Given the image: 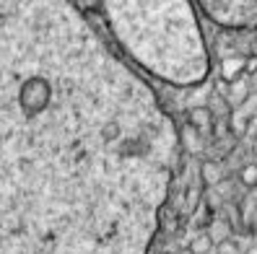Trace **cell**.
I'll list each match as a JSON object with an SVG mask.
<instances>
[{"label": "cell", "mask_w": 257, "mask_h": 254, "mask_svg": "<svg viewBox=\"0 0 257 254\" xmlns=\"http://www.w3.org/2000/svg\"><path fill=\"white\" fill-rule=\"evenodd\" d=\"M177 166L172 112L94 16L0 0V254H148Z\"/></svg>", "instance_id": "6da1fadb"}, {"label": "cell", "mask_w": 257, "mask_h": 254, "mask_svg": "<svg viewBox=\"0 0 257 254\" xmlns=\"http://www.w3.org/2000/svg\"><path fill=\"white\" fill-rule=\"evenodd\" d=\"M86 13H99L112 34L114 50L143 78L174 88H198L210 81L213 57L205 44L200 16L187 0H107L78 3Z\"/></svg>", "instance_id": "7a4b0ae2"}, {"label": "cell", "mask_w": 257, "mask_h": 254, "mask_svg": "<svg viewBox=\"0 0 257 254\" xmlns=\"http://www.w3.org/2000/svg\"><path fill=\"white\" fill-rule=\"evenodd\" d=\"M195 8L223 32H257V0H198Z\"/></svg>", "instance_id": "3957f363"}, {"label": "cell", "mask_w": 257, "mask_h": 254, "mask_svg": "<svg viewBox=\"0 0 257 254\" xmlns=\"http://www.w3.org/2000/svg\"><path fill=\"white\" fill-rule=\"evenodd\" d=\"M244 63H247V55L244 52L231 55V57H223L221 63H218V78L226 81V83L241 78V76H244Z\"/></svg>", "instance_id": "277c9868"}, {"label": "cell", "mask_w": 257, "mask_h": 254, "mask_svg": "<svg viewBox=\"0 0 257 254\" xmlns=\"http://www.w3.org/2000/svg\"><path fill=\"white\" fill-rule=\"evenodd\" d=\"M185 122L190 130L200 132V135H210V127H213V114H210L205 107H195V109H187L185 112Z\"/></svg>", "instance_id": "5b68a950"}, {"label": "cell", "mask_w": 257, "mask_h": 254, "mask_svg": "<svg viewBox=\"0 0 257 254\" xmlns=\"http://www.w3.org/2000/svg\"><path fill=\"white\" fill-rule=\"evenodd\" d=\"M200 184H205V189H216L221 182H226V171L221 166V161H213V158H208L200 163Z\"/></svg>", "instance_id": "8992f818"}, {"label": "cell", "mask_w": 257, "mask_h": 254, "mask_svg": "<svg viewBox=\"0 0 257 254\" xmlns=\"http://www.w3.org/2000/svg\"><path fill=\"white\" fill-rule=\"evenodd\" d=\"M249 96V78L247 76H241V78H236V81H231L229 83V94H226V104L231 107V112L234 109H239L241 104H244V99Z\"/></svg>", "instance_id": "52a82bcc"}, {"label": "cell", "mask_w": 257, "mask_h": 254, "mask_svg": "<svg viewBox=\"0 0 257 254\" xmlns=\"http://www.w3.org/2000/svg\"><path fill=\"white\" fill-rule=\"evenodd\" d=\"M208 238L213 241V246L223 244V241H229V238L234 236V228H231V223L229 220H223V218H213L208 223V228H205Z\"/></svg>", "instance_id": "ba28073f"}, {"label": "cell", "mask_w": 257, "mask_h": 254, "mask_svg": "<svg viewBox=\"0 0 257 254\" xmlns=\"http://www.w3.org/2000/svg\"><path fill=\"white\" fill-rule=\"evenodd\" d=\"M179 148H187V153H192V156H198V153H203V135L200 132H195V130H190V127H185V130H179Z\"/></svg>", "instance_id": "9c48e42d"}, {"label": "cell", "mask_w": 257, "mask_h": 254, "mask_svg": "<svg viewBox=\"0 0 257 254\" xmlns=\"http://www.w3.org/2000/svg\"><path fill=\"white\" fill-rule=\"evenodd\" d=\"M205 109H208L210 114H213L216 122H226V119L231 117V107L226 104V99H221V96H216V94H210V96H208Z\"/></svg>", "instance_id": "30bf717a"}, {"label": "cell", "mask_w": 257, "mask_h": 254, "mask_svg": "<svg viewBox=\"0 0 257 254\" xmlns=\"http://www.w3.org/2000/svg\"><path fill=\"white\" fill-rule=\"evenodd\" d=\"M203 195H205V189H203V187H198V184H187V187H185L182 205H185L187 215H192V213L203 205Z\"/></svg>", "instance_id": "8fae6325"}, {"label": "cell", "mask_w": 257, "mask_h": 254, "mask_svg": "<svg viewBox=\"0 0 257 254\" xmlns=\"http://www.w3.org/2000/svg\"><path fill=\"white\" fill-rule=\"evenodd\" d=\"M226 125H229V132H231L234 138H244V135H247V130H249V119L241 114L239 109H234Z\"/></svg>", "instance_id": "7c38bea8"}, {"label": "cell", "mask_w": 257, "mask_h": 254, "mask_svg": "<svg viewBox=\"0 0 257 254\" xmlns=\"http://www.w3.org/2000/svg\"><path fill=\"white\" fill-rule=\"evenodd\" d=\"M187 249H190L192 254H213V241L208 238V233H205V231H198V233H195V236L190 238Z\"/></svg>", "instance_id": "4fadbf2b"}, {"label": "cell", "mask_w": 257, "mask_h": 254, "mask_svg": "<svg viewBox=\"0 0 257 254\" xmlns=\"http://www.w3.org/2000/svg\"><path fill=\"white\" fill-rule=\"evenodd\" d=\"M239 182L244 187H257V163H244L239 169Z\"/></svg>", "instance_id": "5bb4252c"}, {"label": "cell", "mask_w": 257, "mask_h": 254, "mask_svg": "<svg viewBox=\"0 0 257 254\" xmlns=\"http://www.w3.org/2000/svg\"><path fill=\"white\" fill-rule=\"evenodd\" d=\"M239 112L244 114L247 119H252L254 114H257V91H249V96L244 99V104L239 107Z\"/></svg>", "instance_id": "9a60e30c"}, {"label": "cell", "mask_w": 257, "mask_h": 254, "mask_svg": "<svg viewBox=\"0 0 257 254\" xmlns=\"http://www.w3.org/2000/svg\"><path fill=\"white\" fill-rule=\"evenodd\" d=\"M254 73H257V57L247 55V63H244V76H247V78H252Z\"/></svg>", "instance_id": "2e32d148"}, {"label": "cell", "mask_w": 257, "mask_h": 254, "mask_svg": "<svg viewBox=\"0 0 257 254\" xmlns=\"http://www.w3.org/2000/svg\"><path fill=\"white\" fill-rule=\"evenodd\" d=\"M249 132H252V135H257V114L249 119V130H247V135H249Z\"/></svg>", "instance_id": "e0dca14e"}, {"label": "cell", "mask_w": 257, "mask_h": 254, "mask_svg": "<svg viewBox=\"0 0 257 254\" xmlns=\"http://www.w3.org/2000/svg\"><path fill=\"white\" fill-rule=\"evenodd\" d=\"M241 254H257V244H252V246H249L247 251H241Z\"/></svg>", "instance_id": "ac0fdd59"}, {"label": "cell", "mask_w": 257, "mask_h": 254, "mask_svg": "<svg viewBox=\"0 0 257 254\" xmlns=\"http://www.w3.org/2000/svg\"><path fill=\"white\" fill-rule=\"evenodd\" d=\"M174 254H192V251H190V249H187V246H182V249H177V251H174Z\"/></svg>", "instance_id": "d6986e66"}, {"label": "cell", "mask_w": 257, "mask_h": 254, "mask_svg": "<svg viewBox=\"0 0 257 254\" xmlns=\"http://www.w3.org/2000/svg\"><path fill=\"white\" fill-rule=\"evenodd\" d=\"M249 143H252V153L257 156V138H254V140H249Z\"/></svg>", "instance_id": "ffe728a7"}]
</instances>
